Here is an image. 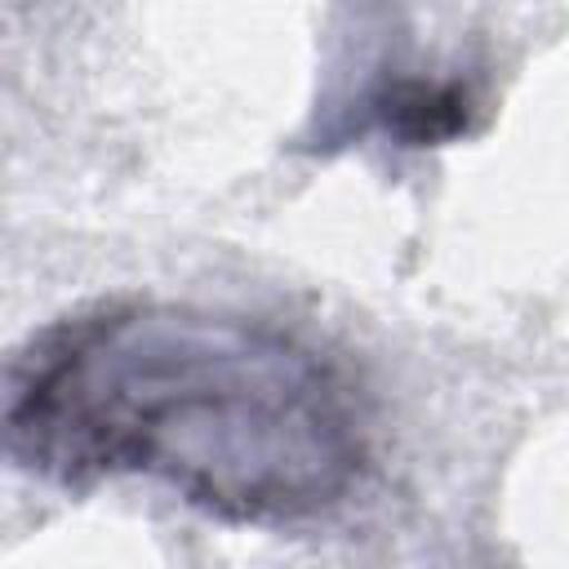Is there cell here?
Returning <instances> with one entry per match:
<instances>
[{
	"instance_id": "1",
	"label": "cell",
	"mask_w": 569,
	"mask_h": 569,
	"mask_svg": "<svg viewBox=\"0 0 569 569\" xmlns=\"http://www.w3.org/2000/svg\"><path fill=\"white\" fill-rule=\"evenodd\" d=\"M4 449L53 485L147 476L240 525L333 511L369 467V409L307 338L191 302L116 298L22 342Z\"/></svg>"
},
{
	"instance_id": "2",
	"label": "cell",
	"mask_w": 569,
	"mask_h": 569,
	"mask_svg": "<svg viewBox=\"0 0 569 569\" xmlns=\"http://www.w3.org/2000/svg\"><path fill=\"white\" fill-rule=\"evenodd\" d=\"M467 107L471 102L458 84H427V80H400L373 102L382 129L413 147H427L467 129Z\"/></svg>"
}]
</instances>
